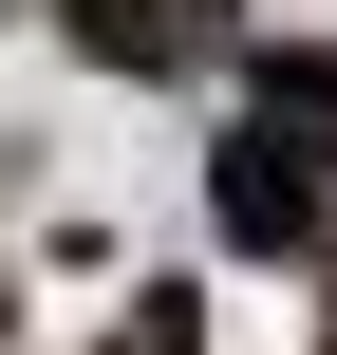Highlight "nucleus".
Instances as JSON below:
<instances>
[{"label":"nucleus","instance_id":"obj_1","mask_svg":"<svg viewBox=\"0 0 337 355\" xmlns=\"http://www.w3.org/2000/svg\"><path fill=\"white\" fill-rule=\"evenodd\" d=\"M206 206H225L244 262H300V243L337 225V168H300L281 131H225V150H206Z\"/></svg>","mask_w":337,"mask_h":355},{"label":"nucleus","instance_id":"obj_2","mask_svg":"<svg viewBox=\"0 0 337 355\" xmlns=\"http://www.w3.org/2000/svg\"><path fill=\"white\" fill-rule=\"evenodd\" d=\"M56 19H75L94 75H206V56H244V0H56Z\"/></svg>","mask_w":337,"mask_h":355},{"label":"nucleus","instance_id":"obj_3","mask_svg":"<svg viewBox=\"0 0 337 355\" xmlns=\"http://www.w3.org/2000/svg\"><path fill=\"white\" fill-rule=\"evenodd\" d=\"M244 131H281V150H300V168H337V56H319V37H300V56H263V75H244Z\"/></svg>","mask_w":337,"mask_h":355},{"label":"nucleus","instance_id":"obj_4","mask_svg":"<svg viewBox=\"0 0 337 355\" xmlns=\"http://www.w3.org/2000/svg\"><path fill=\"white\" fill-rule=\"evenodd\" d=\"M113 355H188V300H131V337Z\"/></svg>","mask_w":337,"mask_h":355}]
</instances>
